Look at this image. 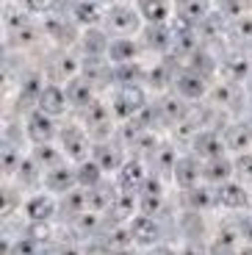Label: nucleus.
<instances>
[{
	"label": "nucleus",
	"instance_id": "0eeeda50",
	"mask_svg": "<svg viewBox=\"0 0 252 255\" xmlns=\"http://www.w3.org/2000/svg\"><path fill=\"white\" fill-rule=\"evenodd\" d=\"M136 8H139L141 19L147 25L166 22V17H169V3L166 0H136Z\"/></svg>",
	"mask_w": 252,
	"mask_h": 255
},
{
	"label": "nucleus",
	"instance_id": "ddd939ff",
	"mask_svg": "<svg viewBox=\"0 0 252 255\" xmlns=\"http://www.w3.org/2000/svg\"><path fill=\"white\" fill-rule=\"evenodd\" d=\"M19 8H25L31 14H42V11L56 8V0H19Z\"/></svg>",
	"mask_w": 252,
	"mask_h": 255
},
{
	"label": "nucleus",
	"instance_id": "7ed1b4c3",
	"mask_svg": "<svg viewBox=\"0 0 252 255\" xmlns=\"http://www.w3.org/2000/svg\"><path fill=\"white\" fill-rule=\"evenodd\" d=\"M67 103H70L67 89H61V86H56V83H50V86H42V89H39V111H44V114H50V117L64 114Z\"/></svg>",
	"mask_w": 252,
	"mask_h": 255
},
{
	"label": "nucleus",
	"instance_id": "f8f14e48",
	"mask_svg": "<svg viewBox=\"0 0 252 255\" xmlns=\"http://www.w3.org/2000/svg\"><path fill=\"white\" fill-rule=\"evenodd\" d=\"M133 228L139 230V233H136V239H139V242H152V239H155V222H152V219L141 217V219H136V225H133Z\"/></svg>",
	"mask_w": 252,
	"mask_h": 255
},
{
	"label": "nucleus",
	"instance_id": "f257e3e1",
	"mask_svg": "<svg viewBox=\"0 0 252 255\" xmlns=\"http://www.w3.org/2000/svg\"><path fill=\"white\" fill-rule=\"evenodd\" d=\"M141 22L144 19H141L139 8L125 6V3H114L106 11V28L111 33H117V36H133V33H139Z\"/></svg>",
	"mask_w": 252,
	"mask_h": 255
},
{
	"label": "nucleus",
	"instance_id": "f03ea898",
	"mask_svg": "<svg viewBox=\"0 0 252 255\" xmlns=\"http://www.w3.org/2000/svg\"><path fill=\"white\" fill-rule=\"evenodd\" d=\"M61 150L64 155H70L72 161H86L89 155V133L78 125H70L61 130Z\"/></svg>",
	"mask_w": 252,
	"mask_h": 255
},
{
	"label": "nucleus",
	"instance_id": "4468645a",
	"mask_svg": "<svg viewBox=\"0 0 252 255\" xmlns=\"http://www.w3.org/2000/svg\"><path fill=\"white\" fill-rule=\"evenodd\" d=\"M64 3H67V8H70V11H75L81 0H56V8H64Z\"/></svg>",
	"mask_w": 252,
	"mask_h": 255
},
{
	"label": "nucleus",
	"instance_id": "423d86ee",
	"mask_svg": "<svg viewBox=\"0 0 252 255\" xmlns=\"http://www.w3.org/2000/svg\"><path fill=\"white\" fill-rule=\"evenodd\" d=\"M25 214L33 222H47V219L56 214V203H53V197H47V194H33L25 203Z\"/></svg>",
	"mask_w": 252,
	"mask_h": 255
},
{
	"label": "nucleus",
	"instance_id": "39448f33",
	"mask_svg": "<svg viewBox=\"0 0 252 255\" xmlns=\"http://www.w3.org/2000/svg\"><path fill=\"white\" fill-rule=\"evenodd\" d=\"M141 106H144V95H141V89H133V86H125V89L117 95V100H114V111H117L120 120L136 114Z\"/></svg>",
	"mask_w": 252,
	"mask_h": 255
},
{
	"label": "nucleus",
	"instance_id": "2eb2a0df",
	"mask_svg": "<svg viewBox=\"0 0 252 255\" xmlns=\"http://www.w3.org/2000/svg\"><path fill=\"white\" fill-rule=\"evenodd\" d=\"M100 3H108V0H100Z\"/></svg>",
	"mask_w": 252,
	"mask_h": 255
},
{
	"label": "nucleus",
	"instance_id": "1a4fd4ad",
	"mask_svg": "<svg viewBox=\"0 0 252 255\" xmlns=\"http://www.w3.org/2000/svg\"><path fill=\"white\" fill-rule=\"evenodd\" d=\"M72 17H75V22H81V25H97L100 19H106V14H103V8H100V0H81L78 8L72 11Z\"/></svg>",
	"mask_w": 252,
	"mask_h": 255
},
{
	"label": "nucleus",
	"instance_id": "9d476101",
	"mask_svg": "<svg viewBox=\"0 0 252 255\" xmlns=\"http://www.w3.org/2000/svg\"><path fill=\"white\" fill-rule=\"evenodd\" d=\"M136 56V42H133V36H117L108 42V58L117 64H125L130 61V58Z\"/></svg>",
	"mask_w": 252,
	"mask_h": 255
},
{
	"label": "nucleus",
	"instance_id": "9b49d317",
	"mask_svg": "<svg viewBox=\"0 0 252 255\" xmlns=\"http://www.w3.org/2000/svg\"><path fill=\"white\" fill-rule=\"evenodd\" d=\"M177 89L186 97H197V95H202V81L200 78H191V75H183L180 81H177Z\"/></svg>",
	"mask_w": 252,
	"mask_h": 255
},
{
	"label": "nucleus",
	"instance_id": "6e6552de",
	"mask_svg": "<svg viewBox=\"0 0 252 255\" xmlns=\"http://www.w3.org/2000/svg\"><path fill=\"white\" fill-rule=\"evenodd\" d=\"M211 11V0H177V17L183 22H200Z\"/></svg>",
	"mask_w": 252,
	"mask_h": 255
},
{
	"label": "nucleus",
	"instance_id": "20e7f679",
	"mask_svg": "<svg viewBox=\"0 0 252 255\" xmlns=\"http://www.w3.org/2000/svg\"><path fill=\"white\" fill-rule=\"evenodd\" d=\"M25 130H28V139H31L33 144H47V141H53V136H56V125H53L50 114H44V111H36V114L28 117Z\"/></svg>",
	"mask_w": 252,
	"mask_h": 255
}]
</instances>
